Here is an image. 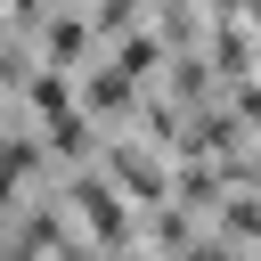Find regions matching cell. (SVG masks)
Segmentation results:
<instances>
[{
	"label": "cell",
	"mask_w": 261,
	"mask_h": 261,
	"mask_svg": "<svg viewBox=\"0 0 261 261\" xmlns=\"http://www.w3.org/2000/svg\"><path fill=\"white\" fill-rule=\"evenodd\" d=\"M73 196H82V220H90V228H98L106 245H114V237H130V220H122V204H114V196H106L98 179H82Z\"/></svg>",
	"instance_id": "obj_1"
},
{
	"label": "cell",
	"mask_w": 261,
	"mask_h": 261,
	"mask_svg": "<svg viewBox=\"0 0 261 261\" xmlns=\"http://www.w3.org/2000/svg\"><path fill=\"white\" fill-rule=\"evenodd\" d=\"M33 106H41L49 122H57V114H65L73 98H65V82H57V73H33Z\"/></svg>",
	"instance_id": "obj_2"
},
{
	"label": "cell",
	"mask_w": 261,
	"mask_h": 261,
	"mask_svg": "<svg viewBox=\"0 0 261 261\" xmlns=\"http://www.w3.org/2000/svg\"><path fill=\"white\" fill-rule=\"evenodd\" d=\"M8 179H16V171H8V163H0V212H8Z\"/></svg>",
	"instance_id": "obj_3"
},
{
	"label": "cell",
	"mask_w": 261,
	"mask_h": 261,
	"mask_svg": "<svg viewBox=\"0 0 261 261\" xmlns=\"http://www.w3.org/2000/svg\"><path fill=\"white\" fill-rule=\"evenodd\" d=\"M16 8H33V0H16Z\"/></svg>",
	"instance_id": "obj_4"
}]
</instances>
